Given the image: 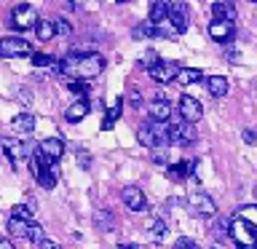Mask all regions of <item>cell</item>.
Returning <instances> with one entry per match:
<instances>
[{
  "instance_id": "b9f144b4",
  "label": "cell",
  "mask_w": 257,
  "mask_h": 249,
  "mask_svg": "<svg viewBox=\"0 0 257 249\" xmlns=\"http://www.w3.org/2000/svg\"><path fill=\"white\" fill-rule=\"evenodd\" d=\"M244 142L252 145V142H254V132H249V129H246V132H244Z\"/></svg>"
},
{
  "instance_id": "2e32d148",
  "label": "cell",
  "mask_w": 257,
  "mask_h": 249,
  "mask_svg": "<svg viewBox=\"0 0 257 249\" xmlns=\"http://www.w3.org/2000/svg\"><path fill=\"white\" fill-rule=\"evenodd\" d=\"M206 91L214 96V99H220V96L228 94V78L222 75H209L206 78Z\"/></svg>"
},
{
  "instance_id": "7bdbcfd3",
  "label": "cell",
  "mask_w": 257,
  "mask_h": 249,
  "mask_svg": "<svg viewBox=\"0 0 257 249\" xmlns=\"http://www.w3.org/2000/svg\"><path fill=\"white\" fill-rule=\"evenodd\" d=\"M0 249H16V246H14L8 238H0Z\"/></svg>"
},
{
  "instance_id": "9a60e30c",
  "label": "cell",
  "mask_w": 257,
  "mask_h": 249,
  "mask_svg": "<svg viewBox=\"0 0 257 249\" xmlns=\"http://www.w3.org/2000/svg\"><path fill=\"white\" fill-rule=\"evenodd\" d=\"M14 132L16 134H32L35 132V115H30V112H19L14 120H11Z\"/></svg>"
},
{
  "instance_id": "5bb4252c",
  "label": "cell",
  "mask_w": 257,
  "mask_h": 249,
  "mask_svg": "<svg viewBox=\"0 0 257 249\" xmlns=\"http://www.w3.org/2000/svg\"><path fill=\"white\" fill-rule=\"evenodd\" d=\"M38 150L43 153L46 158H51V161H59L64 156V142L59 140V137H48V140H43L38 145Z\"/></svg>"
},
{
  "instance_id": "7a4b0ae2",
  "label": "cell",
  "mask_w": 257,
  "mask_h": 249,
  "mask_svg": "<svg viewBox=\"0 0 257 249\" xmlns=\"http://www.w3.org/2000/svg\"><path fill=\"white\" fill-rule=\"evenodd\" d=\"M228 236L236 241L238 249H257V228L244 220H238L236 214L228 220Z\"/></svg>"
},
{
  "instance_id": "d6a6232c",
  "label": "cell",
  "mask_w": 257,
  "mask_h": 249,
  "mask_svg": "<svg viewBox=\"0 0 257 249\" xmlns=\"http://www.w3.org/2000/svg\"><path fill=\"white\" fill-rule=\"evenodd\" d=\"M27 238H30V241H35V244H40V241L46 238V233H43V228H40L38 222H30V233H27Z\"/></svg>"
},
{
  "instance_id": "681fc988",
  "label": "cell",
  "mask_w": 257,
  "mask_h": 249,
  "mask_svg": "<svg viewBox=\"0 0 257 249\" xmlns=\"http://www.w3.org/2000/svg\"><path fill=\"white\" fill-rule=\"evenodd\" d=\"M254 3H257V0H254Z\"/></svg>"
},
{
  "instance_id": "d590c367",
  "label": "cell",
  "mask_w": 257,
  "mask_h": 249,
  "mask_svg": "<svg viewBox=\"0 0 257 249\" xmlns=\"http://www.w3.org/2000/svg\"><path fill=\"white\" fill-rule=\"evenodd\" d=\"M153 161L161 164V166H166L169 164V150L166 148H153Z\"/></svg>"
},
{
  "instance_id": "ba28073f",
  "label": "cell",
  "mask_w": 257,
  "mask_h": 249,
  "mask_svg": "<svg viewBox=\"0 0 257 249\" xmlns=\"http://www.w3.org/2000/svg\"><path fill=\"white\" fill-rule=\"evenodd\" d=\"M201 115H204V107H201V102L196 99V96L185 94L180 99V118L188 120V123H198Z\"/></svg>"
},
{
  "instance_id": "ffe728a7",
  "label": "cell",
  "mask_w": 257,
  "mask_h": 249,
  "mask_svg": "<svg viewBox=\"0 0 257 249\" xmlns=\"http://www.w3.org/2000/svg\"><path fill=\"white\" fill-rule=\"evenodd\" d=\"M169 8H172V3H169V0H156V3H153V8H150V19H148V22H153V24L166 22Z\"/></svg>"
},
{
  "instance_id": "484cf974",
  "label": "cell",
  "mask_w": 257,
  "mask_h": 249,
  "mask_svg": "<svg viewBox=\"0 0 257 249\" xmlns=\"http://www.w3.org/2000/svg\"><path fill=\"white\" fill-rule=\"evenodd\" d=\"M94 225H96V230L107 233V230L115 228V217H112L110 212H96L94 214Z\"/></svg>"
},
{
  "instance_id": "7c38bea8",
  "label": "cell",
  "mask_w": 257,
  "mask_h": 249,
  "mask_svg": "<svg viewBox=\"0 0 257 249\" xmlns=\"http://www.w3.org/2000/svg\"><path fill=\"white\" fill-rule=\"evenodd\" d=\"M177 70H180V67H177L174 62H156L148 72H150V78L156 80V83H172L174 75H177Z\"/></svg>"
},
{
  "instance_id": "c3c4849f",
  "label": "cell",
  "mask_w": 257,
  "mask_h": 249,
  "mask_svg": "<svg viewBox=\"0 0 257 249\" xmlns=\"http://www.w3.org/2000/svg\"><path fill=\"white\" fill-rule=\"evenodd\" d=\"M115 3H126V0H115Z\"/></svg>"
},
{
  "instance_id": "60d3db41",
  "label": "cell",
  "mask_w": 257,
  "mask_h": 249,
  "mask_svg": "<svg viewBox=\"0 0 257 249\" xmlns=\"http://www.w3.org/2000/svg\"><path fill=\"white\" fill-rule=\"evenodd\" d=\"M19 99H24V104H30V99H32V96H30V91H27V88H19Z\"/></svg>"
},
{
  "instance_id": "836d02e7",
  "label": "cell",
  "mask_w": 257,
  "mask_h": 249,
  "mask_svg": "<svg viewBox=\"0 0 257 249\" xmlns=\"http://www.w3.org/2000/svg\"><path fill=\"white\" fill-rule=\"evenodd\" d=\"M32 64H35V67H54V56H48V54H32Z\"/></svg>"
},
{
  "instance_id": "44dd1931",
  "label": "cell",
  "mask_w": 257,
  "mask_h": 249,
  "mask_svg": "<svg viewBox=\"0 0 257 249\" xmlns=\"http://www.w3.org/2000/svg\"><path fill=\"white\" fill-rule=\"evenodd\" d=\"M212 16L217 22H233V16H236V11L228 6V3H222V0H217V3H212Z\"/></svg>"
},
{
  "instance_id": "bcb514c9",
  "label": "cell",
  "mask_w": 257,
  "mask_h": 249,
  "mask_svg": "<svg viewBox=\"0 0 257 249\" xmlns=\"http://www.w3.org/2000/svg\"><path fill=\"white\" fill-rule=\"evenodd\" d=\"M254 198H257V185H254Z\"/></svg>"
},
{
  "instance_id": "4316f807",
  "label": "cell",
  "mask_w": 257,
  "mask_h": 249,
  "mask_svg": "<svg viewBox=\"0 0 257 249\" xmlns=\"http://www.w3.org/2000/svg\"><path fill=\"white\" fill-rule=\"evenodd\" d=\"M137 140H140V145H145V148H158V142H156V137H153V132H150V126L148 123H142L140 126V132H137Z\"/></svg>"
},
{
  "instance_id": "9c48e42d",
  "label": "cell",
  "mask_w": 257,
  "mask_h": 249,
  "mask_svg": "<svg viewBox=\"0 0 257 249\" xmlns=\"http://www.w3.org/2000/svg\"><path fill=\"white\" fill-rule=\"evenodd\" d=\"M209 38H212L214 43H230V40L236 38V24L212 19V24H209Z\"/></svg>"
},
{
  "instance_id": "ac0fdd59",
  "label": "cell",
  "mask_w": 257,
  "mask_h": 249,
  "mask_svg": "<svg viewBox=\"0 0 257 249\" xmlns=\"http://www.w3.org/2000/svg\"><path fill=\"white\" fill-rule=\"evenodd\" d=\"M150 120H172V104L166 99L150 102Z\"/></svg>"
},
{
  "instance_id": "8fae6325",
  "label": "cell",
  "mask_w": 257,
  "mask_h": 249,
  "mask_svg": "<svg viewBox=\"0 0 257 249\" xmlns=\"http://www.w3.org/2000/svg\"><path fill=\"white\" fill-rule=\"evenodd\" d=\"M120 201L128 206V212H142L145 206H148V198H145V193L140 188H134V185H128V188L120 190Z\"/></svg>"
},
{
  "instance_id": "ab89813d",
  "label": "cell",
  "mask_w": 257,
  "mask_h": 249,
  "mask_svg": "<svg viewBox=\"0 0 257 249\" xmlns=\"http://www.w3.org/2000/svg\"><path fill=\"white\" fill-rule=\"evenodd\" d=\"M38 249H62V246L56 244V241H51V238H43V241L38 244Z\"/></svg>"
},
{
  "instance_id": "4fadbf2b",
  "label": "cell",
  "mask_w": 257,
  "mask_h": 249,
  "mask_svg": "<svg viewBox=\"0 0 257 249\" xmlns=\"http://www.w3.org/2000/svg\"><path fill=\"white\" fill-rule=\"evenodd\" d=\"M88 110H91V104H88L86 96H80V99H75L67 110H64V120H67V123H78V120H83L88 115Z\"/></svg>"
},
{
  "instance_id": "74e56055",
  "label": "cell",
  "mask_w": 257,
  "mask_h": 249,
  "mask_svg": "<svg viewBox=\"0 0 257 249\" xmlns=\"http://www.w3.org/2000/svg\"><path fill=\"white\" fill-rule=\"evenodd\" d=\"M75 158H78V166H80V169H88V166H91V156H88L86 150H78Z\"/></svg>"
},
{
  "instance_id": "6da1fadb",
  "label": "cell",
  "mask_w": 257,
  "mask_h": 249,
  "mask_svg": "<svg viewBox=\"0 0 257 249\" xmlns=\"http://www.w3.org/2000/svg\"><path fill=\"white\" fill-rule=\"evenodd\" d=\"M30 172H32V177L38 180V185L43 190H54V185H56V161L46 158L38 148L32 150V156H30Z\"/></svg>"
},
{
  "instance_id": "4dcf8cb0",
  "label": "cell",
  "mask_w": 257,
  "mask_h": 249,
  "mask_svg": "<svg viewBox=\"0 0 257 249\" xmlns=\"http://www.w3.org/2000/svg\"><path fill=\"white\" fill-rule=\"evenodd\" d=\"M11 217H19V220L32 222V209H30L27 204H16V206H14V212H11Z\"/></svg>"
},
{
  "instance_id": "cb8c5ba5",
  "label": "cell",
  "mask_w": 257,
  "mask_h": 249,
  "mask_svg": "<svg viewBox=\"0 0 257 249\" xmlns=\"http://www.w3.org/2000/svg\"><path fill=\"white\" fill-rule=\"evenodd\" d=\"M148 236H150L153 244H161V241L166 238V222L164 220H153L148 225Z\"/></svg>"
},
{
  "instance_id": "8d00e7d4",
  "label": "cell",
  "mask_w": 257,
  "mask_h": 249,
  "mask_svg": "<svg viewBox=\"0 0 257 249\" xmlns=\"http://www.w3.org/2000/svg\"><path fill=\"white\" fill-rule=\"evenodd\" d=\"M174 249H201V246H198L193 238H185V236H182V238L174 241Z\"/></svg>"
},
{
  "instance_id": "277c9868",
  "label": "cell",
  "mask_w": 257,
  "mask_h": 249,
  "mask_svg": "<svg viewBox=\"0 0 257 249\" xmlns=\"http://www.w3.org/2000/svg\"><path fill=\"white\" fill-rule=\"evenodd\" d=\"M0 56H3V59L32 56V46L24 38H0Z\"/></svg>"
},
{
  "instance_id": "7dc6e473",
  "label": "cell",
  "mask_w": 257,
  "mask_h": 249,
  "mask_svg": "<svg viewBox=\"0 0 257 249\" xmlns=\"http://www.w3.org/2000/svg\"><path fill=\"white\" fill-rule=\"evenodd\" d=\"M0 148H3V137H0Z\"/></svg>"
},
{
  "instance_id": "7402d4cb",
  "label": "cell",
  "mask_w": 257,
  "mask_h": 249,
  "mask_svg": "<svg viewBox=\"0 0 257 249\" xmlns=\"http://www.w3.org/2000/svg\"><path fill=\"white\" fill-rule=\"evenodd\" d=\"M8 233H11L14 238H27L30 222L27 220H19V217H11V220H8Z\"/></svg>"
},
{
  "instance_id": "f546056e",
  "label": "cell",
  "mask_w": 257,
  "mask_h": 249,
  "mask_svg": "<svg viewBox=\"0 0 257 249\" xmlns=\"http://www.w3.org/2000/svg\"><path fill=\"white\" fill-rule=\"evenodd\" d=\"M67 88H70L72 94H80V96L88 94V83H86V80H78V78H70L67 80Z\"/></svg>"
},
{
  "instance_id": "f1b7e54d",
  "label": "cell",
  "mask_w": 257,
  "mask_h": 249,
  "mask_svg": "<svg viewBox=\"0 0 257 249\" xmlns=\"http://www.w3.org/2000/svg\"><path fill=\"white\" fill-rule=\"evenodd\" d=\"M236 217H238V220H244V222H249V225H254V228H257V206H241Z\"/></svg>"
},
{
  "instance_id": "83f0119b",
  "label": "cell",
  "mask_w": 257,
  "mask_h": 249,
  "mask_svg": "<svg viewBox=\"0 0 257 249\" xmlns=\"http://www.w3.org/2000/svg\"><path fill=\"white\" fill-rule=\"evenodd\" d=\"M132 35H134L137 40H142V38H153V35H156V24H153V22H142V24H137Z\"/></svg>"
},
{
  "instance_id": "f6af8a7d",
  "label": "cell",
  "mask_w": 257,
  "mask_h": 249,
  "mask_svg": "<svg viewBox=\"0 0 257 249\" xmlns=\"http://www.w3.org/2000/svg\"><path fill=\"white\" fill-rule=\"evenodd\" d=\"M118 249H140V246H137V244H120Z\"/></svg>"
},
{
  "instance_id": "30bf717a",
  "label": "cell",
  "mask_w": 257,
  "mask_h": 249,
  "mask_svg": "<svg viewBox=\"0 0 257 249\" xmlns=\"http://www.w3.org/2000/svg\"><path fill=\"white\" fill-rule=\"evenodd\" d=\"M196 123H188V120H180V123H172V142L174 145H193L196 142Z\"/></svg>"
},
{
  "instance_id": "f35d334b",
  "label": "cell",
  "mask_w": 257,
  "mask_h": 249,
  "mask_svg": "<svg viewBox=\"0 0 257 249\" xmlns=\"http://www.w3.org/2000/svg\"><path fill=\"white\" fill-rule=\"evenodd\" d=\"M128 102H132V107H140V104H142V94L137 91V88H132V91H128Z\"/></svg>"
},
{
  "instance_id": "e575fe53",
  "label": "cell",
  "mask_w": 257,
  "mask_h": 249,
  "mask_svg": "<svg viewBox=\"0 0 257 249\" xmlns=\"http://www.w3.org/2000/svg\"><path fill=\"white\" fill-rule=\"evenodd\" d=\"M156 62H161V59H158V54L153 51V48H150V51H145V54H142V59H140V64H142L145 70H150Z\"/></svg>"
},
{
  "instance_id": "d4e9b609",
  "label": "cell",
  "mask_w": 257,
  "mask_h": 249,
  "mask_svg": "<svg viewBox=\"0 0 257 249\" xmlns=\"http://www.w3.org/2000/svg\"><path fill=\"white\" fill-rule=\"evenodd\" d=\"M35 35H38V40H51V38H56L54 35V22H48V19H38L35 22Z\"/></svg>"
},
{
  "instance_id": "52a82bcc",
  "label": "cell",
  "mask_w": 257,
  "mask_h": 249,
  "mask_svg": "<svg viewBox=\"0 0 257 249\" xmlns=\"http://www.w3.org/2000/svg\"><path fill=\"white\" fill-rule=\"evenodd\" d=\"M166 22L172 24L174 32H188V27H190V8H188V3H177V6L169 8Z\"/></svg>"
},
{
  "instance_id": "ee69618b",
  "label": "cell",
  "mask_w": 257,
  "mask_h": 249,
  "mask_svg": "<svg viewBox=\"0 0 257 249\" xmlns=\"http://www.w3.org/2000/svg\"><path fill=\"white\" fill-rule=\"evenodd\" d=\"M67 3H70L72 8H80V6H83V3H86V0H67Z\"/></svg>"
},
{
  "instance_id": "1f68e13d",
  "label": "cell",
  "mask_w": 257,
  "mask_h": 249,
  "mask_svg": "<svg viewBox=\"0 0 257 249\" xmlns=\"http://www.w3.org/2000/svg\"><path fill=\"white\" fill-rule=\"evenodd\" d=\"M54 35H62V38L72 35V24L64 22V19H56V22H54Z\"/></svg>"
},
{
  "instance_id": "5b68a950",
  "label": "cell",
  "mask_w": 257,
  "mask_h": 249,
  "mask_svg": "<svg viewBox=\"0 0 257 249\" xmlns=\"http://www.w3.org/2000/svg\"><path fill=\"white\" fill-rule=\"evenodd\" d=\"M188 204H190V212H196L201 217H217V204L212 196H206L204 190H196L188 196Z\"/></svg>"
},
{
  "instance_id": "3957f363",
  "label": "cell",
  "mask_w": 257,
  "mask_h": 249,
  "mask_svg": "<svg viewBox=\"0 0 257 249\" xmlns=\"http://www.w3.org/2000/svg\"><path fill=\"white\" fill-rule=\"evenodd\" d=\"M8 156V161L14 164V169H19L24 161H27L32 156V148L27 142H22V140H3V148H0Z\"/></svg>"
},
{
  "instance_id": "d6986e66",
  "label": "cell",
  "mask_w": 257,
  "mask_h": 249,
  "mask_svg": "<svg viewBox=\"0 0 257 249\" xmlns=\"http://www.w3.org/2000/svg\"><path fill=\"white\" fill-rule=\"evenodd\" d=\"M193 172H196V164H193V161H180V164L166 169V174L172 177V180H185V177L193 174Z\"/></svg>"
},
{
  "instance_id": "8992f818",
  "label": "cell",
  "mask_w": 257,
  "mask_h": 249,
  "mask_svg": "<svg viewBox=\"0 0 257 249\" xmlns=\"http://www.w3.org/2000/svg\"><path fill=\"white\" fill-rule=\"evenodd\" d=\"M35 22H38V14H35V8H32L30 3H22V6H16L11 11V24L16 30H22V32L35 27Z\"/></svg>"
},
{
  "instance_id": "e0dca14e",
  "label": "cell",
  "mask_w": 257,
  "mask_h": 249,
  "mask_svg": "<svg viewBox=\"0 0 257 249\" xmlns=\"http://www.w3.org/2000/svg\"><path fill=\"white\" fill-rule=\"evenodd\" d=\"M201 78H204V72H201V70H196V67H180V70H177V75H174V83L190 86V83H198Z\"/></svg>"
},
{
  "instance_id": "603a6c76",
  "label": "cell",
  "mask_w": 257,
  "mask_h": 249,
  "mask_svg": "<svg viewBox=\"0 0 257 249\" xmlns=\"http://www.w3.org/2000/svg\"><path fill=\"white\" fill-rule=\"evenodd\" d=\"M120 112H123V102L115 99V102H112V107L107 110V115H104V120H102V132H107V129L115 126V120L120 118Z\"/></svg>"
}]
</instances>
